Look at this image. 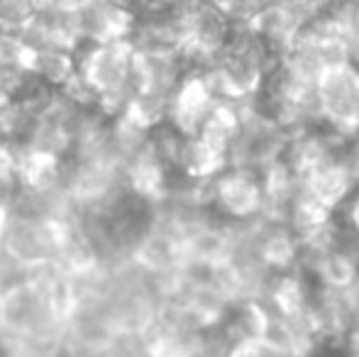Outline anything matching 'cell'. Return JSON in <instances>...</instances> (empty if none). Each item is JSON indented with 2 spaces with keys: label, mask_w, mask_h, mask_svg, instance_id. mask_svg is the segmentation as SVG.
I'll use <instances>...</instances> for the list:
<instances>
[{
  "label": "cell",
  "mask_w": 359,
  "mask_h": 357,
  "mask_svg": "<svg viewBox=\"0 0 359 357\" xmlns=\"http://www.w3.org/2000/svg\"><path fill=\"white\" fill-rule=\"evenodd\" d=\"M72 52L79 74L98 95V113H103L105 118H118L140 88L137 64L130 42L115 39V42L93 44L79 39Z\"/></svg>",
  "instance_id": "obj_1"
},
{
  "label": "cell",
  "mask_w": 359,
  "mask_h": 357,
  "mask_svg": "<svg viewBox=\"0 0 359 357\" xmlns=\"http://www.w3.org/2000/svg\"><path fill=\"white\" fill-rule=\"evenodd\" d=\"M323 125L347 140L359 137V81L352 64L327 67L318 79Z\"/></svg>",
  "instance_id": "obj_2"
},
{
  "label": "cell",
  "mask_w": 359,
  "mask_h": 357,
  "mask_svg": "<svg viewBox=\"0 0 359 357\" xmlns=\"http://www.w3.org/2000/svg\"><path fill=\"white\" fill-rule=\"evenodd\" d=\"M208 206L225 223L255 220L264 208V191L259 184V174L252 169L227 167L210 181Z\"/></svg>",
  "instance_id": "obj_3"
},
{
  "label": "cell",
  "mask_w": 359,
  "mask_h": 357,
  "mask_svg": "<svg viewBox=\"0 0 359 357\" xmlns=\"http://www.w3.org/2000/svg\"><path fill=\"white\" fill-rule=\"evenodd\" d=\"M74 18L79 39L93 44L128 39L135 25V15L113 0H83L79 8H74Z\"/></svg>",
  "instance_id": "obj_4"
},
{
  "label": "cell",
  "mask_w": 359,
  "mask_h": 357,
  "mask_svg": "<svg viewBox=\"0 0 359 357\" xmlns=\"http://www.w3.org/2000/svg\"><path fill=\"white\" fill-rule=\"evenodd\" d=\"M230 32L232 22L227 20V15L215 3L203 0L184 15V44H181V49L213 59L227 44Z\"/></svg>",
  "instance_id": "obj_5"
},
{
  "label": "cell",
  "mask_w": 359,
  "mask_h": 357,
  "mask_svg": "<svg viewBox=\"0 0 359 357\" xmlns=\"http://www.w3.org/2000/svg\"><path fill=\"white\" fill-rule=\"evenodd\" d=\"M215 100L217 98L213 95L203 74H186L174 93H171L166 123L184 137H191V135L198 133L201 123L205 120L208 110L215 105Z\"/></svg>",
  "instance_id": "obj_6"
},
{
  "label": "cell",
  "mask_w": 359,
  "mask_h": 357,
  "mask_svg": "<svg viewBox=\"0 0 359 357\" xmlns=\"http://www.w3.org/2000/svg\"><path fill=\"white\" fill-rule=\"evenodd\" d=\"M25 47H69L72 49L79 42V32H76V18L74 10L59 8V5L39 3L34 10L32 20L20 29Z\"/></svg>",
  "instance_id": "obj_7"
},
{
  "label": "cell",
  "mask_w": 359,
  "mask_h": 357,
  "mask_svg": "<svg viewBox=\"0 0 359 357\" xmlns=\"http://www.w3.org/2000/svg\"><path fill=\"white\" fill-rule=\"evenodd\" d=\"M64 157L39 147H18L15 184L29 194H57L64 184Z\"/></svg>",
  "instance_id": "obj_8"
},
{
  "label": "cell",
  "mask_w": 359,
  "mask_h": 357,
  "mask_svg": "<svg viewBox=\"0 0 359 357\" xmlns=\"http://www.w3.org/2000/svg\"><path fill=\"white\" fill-rule=\"evenodd\" d=\"M227 169V154L217 152L208 142L191 135L179 144V152L174 159V174L186 181H213L217 174Z\"/></svg>",
  "instance_id": "obj_9"
},
{
  "label": "cell",
  "mask_w": 359,
  "mask_h": 357,
  "mask_svg": "<svg viewBox=\"0 0 359 357\" xmlns=\"http://www.w3.org/2000/svg\"><path fill=\"white\" fill-rule=\"evenodd\" d=\"M27 74L52 90H62L76 74V57L69 47H32L25 59Z\"/></svg>",
  "instance_id": "obj_10"
},
{
  "label": "cell",
  "mask_w": 359,
  "mask_h": 357,
  "mask_svg": "<svg viewBox=\"0 0 359 357\" xmlns=\"http://www.w3.org/2000/svg\"><path fill=\"white\" fill-rule=\"evenodd\" d=\"M240 105L235 100H215V105L208 110L196 135L217 152L227 154L237 135H240Z\"/></svg>",
  "instance_id": "obj_11"
},
{
  "label": "cell",
  "mask_w": 359,
  "mask_h": 357,
  "mask_svg": "<svg viewBox=\"0 0 359 357\" xmlns=\"http://www.w3.org/2000/svg\"><path fill=\"white\" fill-rule=\"evenodd\" d=\"M39 0H0V29L20 32L32 20Z\"/></svg>",
  "instance_id": "obj_12"
},
{
  "label": "cell",
  "mask_w": 359,
  "mask_h": 357,
  "mask_svg": "<svg viewBox=\"0 0 359 357\" xmlns=\"http://www.w3.org/2000/svg\"><path fill=\"white\" fill-rule=\"evenodd\" d=\"M269 0H217V8L227 15L232 25H252V20L259 15V10Z\"/></svg>",
  "instance_id": "obj_13"
},
{
  "label": "cell",
  "mask_w": 359,
  "mask_h": 357,
  "mask_svg": "<svg viewBox=\"0 0 359 357\" xmlns=\"http://www.w3.org/2000/svg\"><path fill=\"white\" fill-rule=\"evenodd\" d=\"M15 164H18V147L0 140V181H15Z\"/></svg>",
  "instance_id": "obj_14"
},
{
  "label": "cell",
  "mask_w": 359,
  "mask_h": 357,
  "mask_svg": "<svg viewBox=\"0 0 359 357\" xmlns=\"http://www.w3.org/2000/svg\"><path fill=\"white\" fill-rule=\"evenodd\" d=\"M347 164H350V174H352V181L359 189V137L352 140V147H350V154H347Z\"/></svg>",
  "instance_id": "obj_15"
},
{
  "label": "cell",
  "mask_w": 359,
  "mask_h": 357,
  "mask_svg": "<svg viewBox=\"0 0 359 357\" xmlns=\"http://www.w3.org/2000/svg\"><path fill=\"white\" fill-rule=\"evenodd\" d=\"M39 3H47V5H59V8H69V10H74V8H79L83 0H39Z\"/></svg>",
  "instance_id": "obj_16"
},
{
  "label": "cell",
  "mask_w": 359,
  "mask_h": 357,
  "mask_svg": "<svg viewBox=\"0 0 359 357\" xmlns=\"http://www.w3.org/2000/svg\"><path fill=\"white\" fill-rule=\"evenodd\" d=\"M3 325H5V294H3V286H0V335H3Z\"/></svg>",
  "instance_id": "obj_17"
},
{
  "label": "cell",
  "mask_w": 359,
  "mask_h": 357,
  "mask_svg": "<svg viewBox=\"0 0 359 357\" xmlns=\"http://www.w3.org/2000/svg\"><path fill=\"white\" fill-rule=\"evenodd\" d=\"M357 81H359V69H357Z\"/></svg>",
  "instance_id": "obj_18"
}]
</instances>
